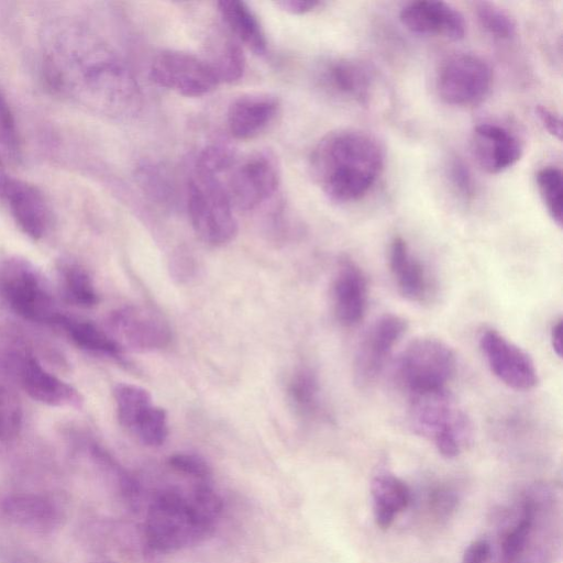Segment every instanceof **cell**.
Returning <instances> with one entry per match:
<instances>
[{"label": "cell", "mask_w": 563, "mask_h": 563, "mask_svg": "<svg viewBox=\"0 0 563 563\" xmlns=\"http://www.w3.org/2000/svg\"><path fill=\"white\" fill-rule=\"evenodd\" d=\"M408 396V420L412 430L432 441L442 456L456 457L471 441L472 422L450 390Z\"/></svg>", "instance_id": "obj_4"}, {"label": "cell", "mask_w": 563, "mask_h": 563, "mask_svg": "<svg viewBox=\"0 0 563 563\" xmlns=\"http://www.w3.org/2000/svg\"><path fill=\"white\" fill-rule=\"evenodd\" d=\"M537 508L533 499H528L523 504L520 519L506 533L503 540V563H519L522 560L534 533Z\"/></svg>", "instance_id": "obj_28"}, {"label": "cell", "mask_w": 563, "mask_h": 563, "mask_svg": "<svg viewBox=\"0 0 563 563\" xmlns=\"http://www.w3.org/2000/svg\"><path fill=\"white\" fill-rule=\"evenodd\" d=\"M288 394L294 408L301 416L316 418L322 413L321 387L312 369L303 367L295 372Z\"/></svg>", "instance_id": "obj_26"}, {"label": "cell", "mask_w": 563, "mask_h": 563, "mask_svg": "<svg viewBox=\"0 0 563 563\" xmlns=\"http://www.w3.org/2000/svg\"><path fill=\"white\" fill-rule=\"evenodd\" d=\"M131 431L145 445L159 446L164 444L168 437L166 411L161 407L152 405L136 420Z\"/></svg>", "instance_id": "obj_33"}, {"label": "cell", "mask_w": 563, "mask_h": 563, "mask_svg": "<svg viewBox=\"0 0 563 563\" xmlns=\"http://www.w3.org/2000/svg\"><path fill=\"white\" fill-rule=\"evenodd\" d=\"M222 503L208 481L185 494L169 488L155 495L144 521L147 547L158 553L176 552L195 545L214 529Z\"/></svg>", "instance_id": "obj_3"}, {"label": "cell", "mask_w": 563, "mask_h": 563, "mask_svg": "<svg viewBox=\"0 0 563 563\" xmlns=\"http://www.w3.org/2000/svg\"><path fill=\"white\" fill-rule=\"evenodd\" d=\"M455 504L454 493L445 487H439L430 495V506L441 515L451 511Z\"/></svg>", "instance_id": "obj_41"}, {"label": "cell", "mask_w": 563, "mask_h": 563, "mask_svg": "<svg viewBox=\"0 0 563 563\" xmlns=\"http://www.w3.org/2000/svg\"><path fill=\"white\" fill-rule=\"evenodd\" d=\"M150 77L162 88L185 97H201L219 85L206 59L180 51H164L152 62Z\"/></svg>", "instance_id": "obj_10"}, {"label": "cell", "mask_w": 563, "mask_h": 563, "mask_svg": "<svg viewBox=\"0 0 563 563\" xmlns=\"http://www.w3.org/2000/svg\"><path fill=\"white\" fill-rule=\"evenodd\" d=\"M0 166H1V161H0Z\"/></svg>", "instance_id": "obj_44"}, {"label": "cell", "mask_w": 563, "mask_h": 563, "mask_svg": "<svg viewBox=\"0 0 563 563\" xmlns=\"http://www.w3.org/2000/svg\"><path fill=\"white\" fill-rule=\"evenodd\" d=\"M2 514L12 523L36 532H52L64 518L59 503L41 493H12L1 501Z\"/></svg>", "instance_id": "obj_19"}, {"label": "cell", "mask_w": 563, "mask_h": 563, "mask_svg": "<svg viewBox=\"0 0 563 563\" xmlns=\"http://www.w3.org/2000/svg\"><path fill=\"white\" fill-rule=\"evenodd\" d=\"M493 70L473 53H455L444 58L435 73L434 87L440 99L453 107H475L489 95Z\"/></svg>", "instance_id": "obj_8"}, {"label": "cell", "mask_w": 563, "mask_h": 563, "mask_svg": "<svg viewBox=\"0 0 563 563\" xmlns=\"http://www.w3.org/2000/svg\"><path fill=\"white\" fill-rule=\"evenodd\" d=\"M448 175L459 197L464 201H471L475 195V183L465 162L459 156L451 157L448 166Z\"/></svg>", "instance_id": "obj_37"}, {"label": "cell", "mask_w": 563, "mask_h": 563, "mask_svg": "<svg viewBox=\"0 0 563 563\" xmlns=\"http://www.w3.org/2000/svg\"><path fill=\"white\" fill-rule=\"evenodd\" d=\"M186 188L188 214L197 236L211 246L230 243L236 235L238 223L224 183L194 166Z\"/></svg>", "instance_id": "obj_5"}, {"label": "cell", "mask_w": 563, "mask_h": 563, "mask_svg": "<svg viewBox=\"0 0 563 563\" xmlns=\"http://www.w3.org/2000/svg\"><path fill=\"white\" fill-rule=\"evenodd\" d=\"M388 266L396 288L405 299L423 303L430 298V275L407 241L399 235L389 243Z\"/></svg>", "instance_id": "obj_20"}, {"label": "cell", "mask_w": 563, "mask_h": 563, "mask_svg": "<svg viewBox=\"0 0 563 563\" xmlns=\"http://www.w3.org/2000/svg\"><path fill=\"white\" fill-rule=\"evenodd\" d=\"M276 5L291 14H306L316 10L321 5V2L316 0H283L277 1Z\"/></svg>", "instance_id": "obj_42"}, {"label": "cell", "mask_w": 563, "mask_h": 563, "mask_svg": "<svg viewBox=\"0 0 563 563\" xmlns=\"http://www.w3.org/2000/svg\"><path fill=\"white\" fill-rule=\"evenodd\" d=\"M224 184L233 208L252 211L277 191L280 167L276 155L267 150L254 152L234 163Z\"/></svg>", "instance_id": "obj_9"}, {"label": "cell", "mask_w": 563, "mask_h": 563, "mask_svg": "<svg viewBox=\"0 0 563 563\" xmlns=\"http://www.w3.org/2000/svg\"><path fill=\"white\" fill-rule=\"evenodd\" d=\"M367 278L360 265L343 256L338 263L332 283V303L336 320L344 327L358 324L366 313Z\"/></svg>", "instance_id": "obj_17"}, {"label": "cell", "mask_w": 563, "mask_h": 563, "mask_svg": "<svg viewBox=\"0 0 563 563\" xmlns=\"http://www.w3.org/2000/svg\"><path fill=\"white\" fill-rule=\"evenodd\" d=\"M168 465L178 473L200 481H208L211 470L208 463L199 455L191 453H176L168 457Z\"/></svg>", "instance_id": "obj_38"}, {"label": "cell", "mask_w": 563, "mask_h": 563, "mask_svg": "<svg viewBox=\"0 0 563 563\" xmlns=\"http://www.w3.org/2000/svg\"><path fill=\"white\" fill-rule=\"evenodd\" d=\"M320 79L332 96L358 106L368 103L375 82L369 66L361 59L351 57L329 60L321 69Z\"/></svg>", "instance_id": "obj_18"}, {"label": "cell", "mask_w": 563, "mask_h": 563, "mask_svg": "<svg viewBox=\"0 0 563 563\" xmlns=\"http://www.w3.org/2000/svg\"><path fill=\"white\" fill-rule=\"evenodd\" d=\"M562 330H563V320L559 318L555 320L551 327L550 331V342L554 353L561 357L562 355Z\"/></svg>", "instance_id": "obj_43"}, {"label": "cell", "mask_w": 563, "mask_h": 563, "mask_svg": "<svg viewBox=\"0 0 563 563\" xmlns=\"http://www.w3.org/2000/svg\"><path fill=\"white\" fill-rule=\"evenodd\" d=\"M0 146L13 158L20 157L21 139L12 108L0 90Z\"/></svg>", "instance_id": "obj_36"}, {"label": "cell", "mask_w": 563, "mask_h": 563, "mask_svg": "<svg viewBox=\"0 0 563 563\" xmlns=\"http://www.w3.org/2000/svg\"><path fill=\"white\" fill-rule=\"evenodd\" d=\"M492 547L485 539L473 541L464 551L462 563H490Z\"/></svg>", "instance_id": "obj_40"}, {"label": "cell", "mask_w": 563, "mask_h": 563, "mask_svg": "<svg viewBox=\"0 0 563 563\" xmlns=\"http://www.w3.org/2000/svg\"><path fill=\"white\" fill-rule=\"evenodd\" d=\"M537 119L543 129L551 134L554 139L562 140V121L558 113L552 109L538 104L534 108Z\"/></svg>", "instance_id": "obj_39"}, {"label": "cell", "mask_w": 563, "mask_h": 563, "mask_svg": "<svg viewBox=\"0 0 563 563\" xmlns=\"http://www.w3.org/2000/svg\"><path fill=\"white\" fill-rule=\"evenodd\" d=\"M49 86L113 118L139 113L142 95L125 62L104 42L75 25L58 29L44 58Z\"/></svg>", "instance_id": "obj_1"}, {"label": "cell", "mask_w": 563, "mask_h": 563, "mask_svg": "<svg viewBox=\"0 0 563 563\" xmlns=\"http://www.w3.org/2000/svg\"><path fill=\"white\" fill-rule=\"evenodd\" d=\"M279 111L278 99L269 93H249L234 99L227 113L228 129L238 140L262 134Z\"/></svg>", "instance_id": "obj_22"}, {"label": "cell", "mask_w": 563, "mask_h": 563, "mask_svg": "<svg viewBox=\"0 0 563 563\" xmlns=\"http://www.w3.org/2000/svg\"><path fill=\"white\" fill-rule=\"evenodd\" d=\"M109 334L122 349L155 351L172 340L168 324L153 311L140 307H124L109 318Z\"/></svg>", "instance_id": "obj_14"}, {"label": "cell", "mask_w": 563, "mask_h": 563, "mask_svg": "<svg viewBox=\"0 0 563 563\" xmlns=\"http://www.w3.org/2000/svg\"><path fill=\"white\" fill-rule=\"evenodd\" d=\"M373 515L377 527L388 529L411 501L407 484L391 474H378L371 483Z\"/></svg>", "instance_id": "obj_23"}, {"label": "cell", "mask_w": 563, "mask_h": 563, "mask_svg": "<svg viewBox=\"0 0 563 563\" xmlns=\"http://www.w3.org/2000/svg\"><path fill=\"white\" fill-rule=\"evenodd\" d=\"M474 13L482 30L497 41H510L517 33L515 19L501 7L488 1L474 3Z\"/></svg>", "instance_id": "obj_32"}, {"label": "cell", "mask_w": 563, "mask_h": 563, "mask_svg": "<svg viewBox=\"0 0 563 563\" xmlns=\"http://www.w3.org/2000/svg\"><path fill=\"white\" fill-rule=\"evenodd\" d=\"M470 147L477 165L488 174H500L518 161L523 153L521 140L508 128L485 122L471 134Z\"/></svg>", "instance_id": "obj_16"}, {"label": "cell", "mask_w": 563, "mask_h": 563, "mask_svg": "<svg viewBox=\"0 0 563 563\" xmlns=\"http://www.w3.org/2000/svg\"><path fill=\"white\" fill-rule=\"evenodd\" d=\"M539 196L552 221L562 228L563 222V180L556 166H543L536 174Z\"/></svg>", "instance_id": "obj_30"}, {"label": "cell", "mask_w": 563, "mask_h": 563, "mask_svg": "<svg viewBox=\"0 0 563 563\" xmlns=\"http://www.w3.org/2000/svg\"><path fill=\"white\" fill-rule=\"evenodd\" d=\"M58 271L62 291L68 302L81 308H90L98 302L92 279L84 267L73 261H64Z\"/></svg>", "instance_id": "obj_27"}, {"label": "cell", "mask_w": 563, "mask_h": 563, "mask_svg": "<svg viewBox=\"0 0 563 563\" xmlns=\"http://www.w3.org/2000/svg\"><path fill=\"white\" fill-rule=\"evenodd\" d=\"M479 350L490 372L515 390H530L539 383L531 356L496 329L488 328L478 338Z\"/></svg>", "instance_id": "obj_11"}, {"label": "cell", "mask_w": 563, "mask_h": 563, "mask_svg": "<svg viewBox=\"0 0 563 563\" xmlns=\"http://www.w3.org/2000/svg\"><path fill=\"white\" fill-rule=\"evenodd\" d=\"M0 202L30 239L41 240L46 234L51 209L44 194L35 185L0 173Z\"/></svg>", "instance_id": "obj_13"}, {"label": "cell", "mask_w": 563, "mask_h": 563, "mask_svg": "<svg viewBox=\"0 0 563 563\" xmlns=\"http://www.w3.org/2000/svg\"><path fill=\"white\" fill-rule=\"evenodd\" d=\"M456 372V355L443 340L420 336L399 354L396 377L408 395L448 388Z\"/></svg>", "instance_id": "obj_7"}, {"label": "cell", "mask_w": 563, "mask_h": 563, "mask_svg": "<svg viewBox=\"0 0 563 563\" xmlns=\"http://www.w3.org/2000/svg\"><path fill=\"white\" fill-rule=\"evenodd\" d=\"M236 162L232 147L224 144H212L205 147L197 156L194 166L209 174L219 176L229 172Z\"/></svg>", "instance_id": "obj_35"}, {"label": "cell", "mask_w": 563, "mask_h": 563, "mask_svg": "<svg viewBox=\"0 0 563 563\" xmlns=\"http://www.w3.org/2000/svg\"><path fill=\"white\" fill-rule=\"evenodd\" d=\"M407 328V320L395 313H385L372 322L354 355L353 376L358 387L365 388L376 382Z\"/></svg>", "instance_id": "obj_12"}, {"label": "cell", "mask_w": 563, "mask_h": 563, "mask_svg": "<svg viewBox=\"0 0 563 563\" xmlns=\"http://www.w3.org/2000/svg\"><path fill=\"white\" fill-rule=\"evenodd\" d=\"M384 164L380 142L357 128L328 132L309 156L312 179L335 203H351L365 197L382 175Z\"/></svg>", "instance_id": "obj_2"}, {"label": "cell", "mask_w": 563, "mask_h": 563, "mask_svg": "<svg viewBox=\"0 0 563 563\" xmlns=\"http://www.w3.org/2000/svg\"><path fill=\"white\" fill-rule=\"evenodd\" d=\"M219 13L234 38L256 55H264L267 41L260 20L250 7L238 0L217 3Z\"/></svg>", "instance_id": "obj_24"}, {"label": "cell", "mask_w": 563, "mask_h": 563, "mask_svg": "<svg viewBox=\"0 0 563 563\" xmlns=\"http://www.w3.org/2000/svg\"><path fill=\"white\" fill-rule=\"evenodd\" d=\"M214 71L219 84L239 80L245 69V56L235 38L227 37L216 47L211 60H207Z\"/></svg>", "instance_id": "obj_31"}, {"label": "cell", "mask_w": 563, "mask_h": 563, "mask_svg": "<svg viewBox=\"0 0 563 563\" xmlns=\"http://www.w3.org/2000/svg\"><path fill=\"white\" fill-rule=\"evenodd\" d=\"M117 416L120 423L132 429L142 413L150 408L152 404L151 394L143 387L120 383L113 389Z\"/></svg>", "instance_id": "obj_29"}, {"label": "cell", "mask_w": 563, "mask_h": 563, "mask_svg": "<svg viewBox=\"0 0 563 563\" xmlns=\"http://www.w3.org/2000/svg\"><path fill=\"white\" fill-rule=\"evenodd\" d=\"M56 325L80 349L113 357L121 354L122 349L109 332L90 321L62 313Z\"/></svg>", "instance_id": "obj_25"}, {"label": "cell", "mask_w": 563, "mask_h": 563, "mask_svg": "<svg viewBox=\"0 0 563 563\" xmlns=\"http://www.w3.org/2000/svg\"><path fill=\"white\" fill-rule=\"evenodd\" d=\"M401 24L411 33L460 41L465 36L463 14L451 3L418 0L406 3L399 12Z\"/></svg>", "instance_id": "obj_15"}, {"label": "cell", "mask_w": 563, "mask_h": 563, "mask_svg": "<svg viewBox=\"0 0 563 563\" xmlns=\"http://www.w3.org/2000/svg\"><path fill=\"white\" fill-rule=\"evenodd\" d=\"M23 424V410L18 395L0 382V442L15 439Z\"/></svg>", "instance_id": "obj_34"}, {"label": "cell", "mask_w": 563, "mask_h": 563, "mask_svg": "<svg viewBox=\"0 0 563 563\" xmlns=\"http://www.w3.org/2000/svg\"><path fill=\"white\" fill-rule=\"evenodd\" d=\"M19 378L24 391L34 400L52 407H77L79 393L68 383L49 373L38 360L25 354L19 362Z\"/></svg>", "instance_id": "obj_21"}, {"label": "cell", "mask_w": 563, "mask_h": 563, "mask_svg": "<svg viewBox=\"0 0 563 563\" xmlns=\"http://www.w3.org/2000/svg\"><path fill=\"white\" fill-rule=\"evenodd\" d=\"M0 298L29 321L56 325L62 316L44 276L23 257L10 256L0 262Z\"/></svg>", "instance_id": "obj_6"}]
</instances>
